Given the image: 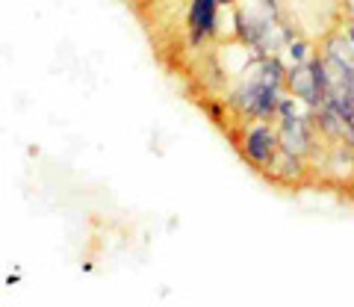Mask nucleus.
I'll return each mask as SVG.
<instances>
[{
    "instance_id": "6",
    "label": "nucleus",
    "mask_w": 354,
    "mask_h": 307,
    "mask_svg": "<svg viewBox=\"0 0 354 307\" xmlns=\"http://www.w3.org/2000/svg\"><path fill=\"white\" fill-rule=\"evenodd\" d=\"M218 6H234V0H216Z\"/></svg>"
},
{
    "instance_id": "1",
    "label": "nucleus",
    "mask_w": 354,
    "mask_h": 307,
    "mask_svg": "<svg viewBox=\"0 0 354 307\" xmlns=\"http://www.w3.org/2000/svg\"><path fill=\"white\" fill-rule=\"evenodd\" d=\"M283 92L281 89H269V86H263L257 80H248L236 86L234 97H230V104L239 115L251 118V122H272L274 115H278V104H281Z\"/></svg>"
},
{
    "instance_id": "2",
    "label": "nucleus",
    "mask_w": 354,
    "mask_h": 307,
    "mask_svg": "<svg viewBox=\"0 0 354 307\" xmlns=\"http://www.w3.org/2000/svg\"><path fill=\"white\" fill-rule=\"evenodd\" d=\"M242 157L254 169L269 171L274 157H278V127L272 122H251L242 133Z\"/></svg>"
},
{
    "instance_id": "5",
    "label": "nucleus",
    "mask_w": 354,
    "mask_h": 307,
    "mask_svg": "<svg viewBox=\"0 0 354 307\" xmlns=\"http://www.w3.org/2000/svg\"><path fill=\"white\" fill-rule=\"evenodd\" d=\"M346 41L351 45V53H354V27H348V30H346Z\"/></svg>"
},
{
    "instance_id": "4",
    "label": "nucleus",
    "mask_w": 354,
    "mask_h": 307,
    "mask_svg": "<svg viewBox=\"0 0 354 307\" xmlns=\"http://www.w3.org/2000/svg\"><path fill=\"white\" fill-rule=\"evenodd\" d=\"M286 48H290L292 65H304V62H310V57H313L310 45H307V41H301V39H290V41H286Z\"/></svg>"
},
{
    "instance_id": "3",
    "label": "nucleus",
    "mask_w": 354,
    "mask_h": 307,
    "mask_svg": "<svg viewBox=\"0 0 354 307\" xmlns=\"http://www.w3.org/2000/svg\"><path fill=\"white\" fill-rule=\"evenodd\" d=\"M218 9L221 6L216 3V0H192L189 3V27H192V41L195 45L216 32Z\"/></svg>"
},
{
    "instance_id": "7",
    "label": "nucleus",
    "mask_w": 354,
    "mask_h": 307,
    "mask_svg": "<svg viewBox=\"0 0 354 307\" xmlns=\"http://www.w3.org/2000/svg\"><path fill=\"white\" fill-rule=\"evenodd\" d=\"M136 3H142V6H145V3H151V0H136Z\"/></svg>"
}]
</instances>
